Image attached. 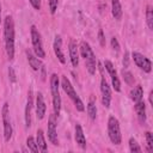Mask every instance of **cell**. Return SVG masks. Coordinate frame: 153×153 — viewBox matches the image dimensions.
Masks as SVG:
<instances>
[{"instance_id":"1","label":"cell","mask_w":153,"mask_h":153,"mask_svg":"<svg viewBox=\"0 0 153 153\" xmlns=\"http://www.w3.org/2000/svg\"><path fill=\"white\" fill-rule=\"evenodd\" d=\"M4 39L5 49L10 60L14 57V23L11 16H6L4 19Z\"/></svg>"},{"instance_id":"2","label":"cell","mask_w":153,"mask_h":153,"mask_svg":"<svg viewBox=\"0 0 153 153\" xmlns=\"http://www.w3.org/2000/svg\"><path fill=\"white\" fill-rule=\"evenodd\" d=\"M80 54L81 56L84 57L85 60V65H86V69L88 71V73L91 75H93L96 73V69H97V59H96V55L92 51V48L90 47V44L85 41H82L80 43Z\"/></svg>"},{"instance_id":"3","label":"cell","mask_w":153,"mask_h":153,"mask_svg":"<svg viewBox=\"0 0 153 153\" xmlns=\"http://www.w3.org/2000/svg\"><path fill=\"white\" fill-rule=\"evenodd\" d=\"M60 80L57 74L53 73L50 76V91H51V98H53V109L54 115L57 117L61 111V97H60Z\"/></svg>"},{"instance_id":"4","label":"cell","mask_w":153,"mask_h":153,"mask_svg":"<svg viewBox=\"0 0 153 153\" xmlns=\"http://www.w3.org/2000/svg\"><path fill=\"white\" fill-rule=\"evenodd\" d=\"M61 87H62V88H63V91L67 93V96L73 100L75 109H76L78 111H80V112H81V111H84V110H85L84 103H82V100L80 99V97L76 94V92H75L74 87L72 86V84H71L69 79H68L66 75H62V78H61Z\"/></svg>"},{"instance_id":"5","label":"cell","mask_w":153,"mask_h":153,"mask_svg":"<svg viewBox=\"0 0 153 153\" xmlns=\"http://www.w3.org/2000/svg\"><path fill=\"white\" fill-rule=\"evenodd\" d=\"M108 135L114 145H120L122 141L120 122L115 116H110L108 120Z\"/></svg>"},{"instance_id":"6","label":"cell","mask_w":153,"mask_h":153,"mask_svg":"<svg viewBox=\"0 0 153 153\" xmlns=\"http://www.w3.org/2000/svg\"><path fill=\"white\" fill-rule=\"evenodd\" d=\"M30 35H31V43H32L33 51H35L36 56L39 57V59H44V57H45V51H44V49H43V44H42V39H41V35H39L38 30L36 29L35 25L31 26Z\"/></svg>"},{"instance_id":"7","label":"cell","mask_w":153,"mask_h":153,"mask_svg":"<svg viewBox=\"0 0 153 153\" xmlns=\"http://www.w3.org/2000/svg\"><path fill=\"white\" fill-rule=\"evenodd\" d=\"M1 115H2V124H4V137H5V141H10V139L12 137L13 129H12V124H11V121H10L8 103H4Z\"/></svg>"},{"instance_id":"8","label":"cell","mask_w":153,"mask_h":153,"mask_svg":"<svg viewBox=\"0 0 153 153\" xmlns=\"http://www.w3.org/2000/svg\"><path fill=\"white\" fill-rule=\"evenodd\" d=\"M131 57H133V60H134V63H135L140 69H142V71L146 72V73H151V71H152V62H151V60H149L148 57L143 56L142 54H140V53H137V51H134V53L131 54Z\"/></svg>"},{"instance_id":"9","label":"cell","mask_w":153,"mask_h":153,"mask_svg":"<svg viewBox=\"0 0 153 153\" xmlns=\"http://www.w3.org/2000/svg\"><path fill=\"white\" fill-rule=\"evenodd\" d=\"M104 68L108 71V73H109V75H110V79H111L114 90H115L116 92H120V91H121V81H120V79H118V76H117V72H116V69H115L112 62L109 61V60H105V61H104Z\"/></svg>"},{"instance_id":"10","label":"cell","mask_w":153,"mask_h":153,"mask_svg":"<svg viewBox=\"0 0 153 153\" xmlns=\"http://www.w3.org/2000/svg\"><path fill=\"white\" fill-rule=\"evenodd\" d=\"M100 92H102V104L105 108H109L111 102V88L103 75L100 79Z\"/></svg>"},{"instance_id":"11","label":"cell","mask_w":153,"mask_h":153,"mask_svg":"<svg viewBox=\"0 0 153 153\" xmlns=\"http://www.w3.org/2000/svg\"><path fill=\"white\" fill-rule=\"evenodd\" d=\"M55 115H50L49 121H48V139L49 141L54 145H59V139H57V131H56V121H55Z\"/></svg>"},{"instance_id":"12","label":"cell","mask_w":153,"mask_h":153,"mask_svg":"<svg viewBox=\"0 0 153 153\" xmlns=\"http://www.w3.org/2000/svg\"><path fill=\"white\" fill-rule=\"evenodd\" d=\"M45 111H47V106H45L43 94L41 92H38L36 94V116H37V118L42 120L45 115Z\"/></svg>"},{"instance_id":"13","label":"cell","mask_w":153,"mask_h":153,"mask_svg":"<svg viewBox=\"0 0 153 153\" xmlns=\"http://www.w3.org/2000/svg\"><path fill=\"white\" fill-rule=\"evenodd\" d=\"M68 51H69V59H71L72 66L76 67L79 65V48L74 39H71L69 45H68Z\"/></svg>"},{"instance_id":"14","label":"cell","mask_w":153,"mask_h":153,"mask_svg":"<svg viewBox=\"0 0 153 153\" xmlns=\"http://www.w3.org/2000/svg\"><path fill=\"white\" fill-rule=\"evenodd\" d=\"M53 48H54V53H55L56 57L59 59V61L61 63H66V57H65V54L62 51V39H61V37L59 35L55 36Z\"/></svg>"},{"instance_id":"15","label":"cell","mask_w":153,"mask_h":153,"mask_svg":"<svg viewBox=\"0 0 153 153\" xmlns=\"http://www.w3.org/2000/svg\"><path fill=\"white\" fill-rule=\"evenodd\" d=\"M32 91H29L27 93V102H26V106H25V126L29 128L31 126V109H32Z\"/></svg>"},{"instance_id":"16","label":"cell","mask_w":153,"mask_h":153,"mask_svg":"<svg viewBox=\"0 0 153 153\" xmlns=\"http://www.w3.org/2000/svg\"><path fill=\"white\" fill-rule=\"evenodd\" d=\"M74 139H75V142L79 145L80 148H82V149L86 148V137H85V135H84V131H82V128H81L80 124H76V126H75Z\"/></svg>"},{"instance_id":"17","label":"cell","mask_w":153,"mask_h":153,"mask_svg":"<svg viewBox=\"0 0 153 153\" xmlns=\"http://www.w3.org/2000/svg\"><path fill=\"white\" fill-rule=\"evenodd\" d=\"M26 57H27V61H29V65L30 67L33 69V71H39L42 68V62L41 60L35 56L32 53H30L29 50H26Z\"/></svg>"},{"instance_id":"18","label":"cell","mask_w":153,"mask_h":153,"mask_svg":"<svg viewBox=\"0 0 153 153\" xmlns=\"http://www.w3.org/2000/svg\"><path fill=\"white\" fill-rule=\"evenodd\" d=\"M135 111H136L139 121L141 123H143L146 121V105H145V102H142V100L136 102L135 103Z\"/></svg>"},{"instance_id":"19","label":"cell","mask_w":153,"mask_h":153,"mask_svg":"<svg viewBox=\"0 0 153 153\" xmlns=\"http://www.w3.org/2000/svg\"><path fill=\"white\" fill-rule=\"evenodd\" d=\"M111 13H112V17L117 20L121 19L122 17V6H121V2L120 0H111Z\"/></svg>"},{"instance_id":"20","label":"cell","mask_w":153,"mask_h":153,"mask_svg":"<svg viewBox=\"0 0 153 153\" xmlns=\"http://www.w3.org/2000/svg\"><path fill=\"white\" fill-rule=\"evenodd\" d=\"M142 96H143V88H142L141 85L135 86V87L130 91V99H131L134 103L142 100Z\"/></svg>"},{"instance_id":"21","label":"cell","mask_w":153,"mask_h":153,"mask_svg":"<svg viewBox=\"0 0 153 153\" xmlns=\"http://www.w3.org/2000/svg\"><path fill=\"white\" fill-rule=\"evenodd\" d=\"M36 142H37V146H38V149L41 152H47V142H45V139H44V134H43V130L42 129H38L37 130V136H36Z\"/></svg>"},{"instance_id":"22","label":"cell","mask_w":153,"mask_h":153,"mask_svg":"<svg viewBox=\"0 0 153 153\" xmlns=\"http://www.w3.org/2000/svg\"><path fill=\"white\" fill-rule=\"evenodd\" d=\"M86 110H87L88 117H90L91 120H96V117H97V106H96V103L93 102V99H91V100L88 102Z\"/></svg>"},{"instance_id":"23","label":"cell","mask_w":153,"mask_h":153,"mask_svg":"<svg viewBox=\"0 0 153 153\" xmlns=\"http://www.w3.org/2000/svg\"><path fill=\"white\" fill-rule=\"evenodd\" d=\"M146 23L149 30H153V10L151 6H147L146 8Z\"/></svg>"},{"instance_id":"24","label":"cell","mask_w":153,"mask_h":153,"mask_svg":"<svg viewBox=\"0 0 153 153\" xmlns=\"http://www.w3.org/2000/svg\"><path fill=\"white\" fill-rule=\"evenodd\" d=\"M26 146H27L29 151H31V152H33V153H36V152L39 151V149H38V146H37V142H36V140H35L32 136H29V137L26 139Z\"/></svg>"},{"instance_id":"25","label":"cell","mask_w":153,"mask_h":153,"mask_svg":"<svg viewBox=\"0 0 153 153\" xmlns=\"http://www.w3.org/2000/svg\"><path fill=\"white\" fill-rule=\"evenodd\" d=\"M129 151H130L131 153H140V152L142 151L141 147L139 146L137 141H136L134 137H130V139H129Z\"/></svg>"},{"instance_id":"26","label":"cell","mask_w":153,"mask_h":153,"mask_svg":"<svg viewBox=\"0 0 153 153\" xmlns=\"http://www.w3.org/2000/svg\"><path fill=\"white\" fill-rule=\"evenodd\" d=\"M146 147L149 153L153 152V134L151 131L146 133Z\"/></svg>"},{"instance_id":"27","label":"cell","mask_w":153,"mask_h":153,"mask_svg":"<svg viewBox=\"0 0 153 153\" xmlns=\"http://www.w3.org/2000/svg\"><path fill=\"white\" fill-rule=\"evenodd\" d=\"M122 76H123L124 81H126L128 85H133V82H134V76H133V74H131L130 72L122 69Z\"/></svg>"},{"instance_id":"28","label":"cell","mask_w":153,"mask_h":153,"mask_svg":"<svg viewBox=\"0 0 153 153\" xmlns=\"http://www.w3.org/2000/svg\"><path fill=\"white\" fill-rule=\"evenodd\" d=\"M48 2H49V10H50V13L51 14H54L55 12H56V10H57V0H48Z\"/></svg>"},{"instance_id":"29","label":"cell","mask_w":153,"mask_h":153,"mask_svg":"<svg viewBox=\"0 0 153 153\" xmlns=\"http://www.w3.org/2000/svg\"><path fill=\"white\" fill-rule=\"evenodd\" d=\"M98 41H99L100 47H105V36H104V32L102 29L98 30Z\"/></svg>"},{"instance_id":"30","label":"cell","mask_w":153,"mask_h":153,"mask_svg":"<svg viewBox=\"0 0 153 153\" xmlns=\"http://www.w3.org/2000/svg\"><path fill=\"white\" fill-rule=\"evenodd\" d=\"M8 78H10V81L11 82H16L17 81V75H16V72H14L13 67H10L8 68Z\"/></svg>"},{"instance_id":"31","label":"cell","mask_w":153,"mask_h":153,"mask_svg":"<svg viewBox=\"0 0 153 153\" xmlns=\"http://www.w3.org/2000/svg\"><path fill=\"white\" fill-rule=\"evenodd\" d=\"M110 43H111V47H112V49H114V50L120 51V43H118V41H117V38H116V37H112V38H111V41H110Z\"/></svg>"},{"instance_id":"32","label":"cell","mask_w":153,"mask_h":153,"mask_svg":"<svg viewBox=\"0 0 153 153\" xmlns=\"http://www.w3.org/2000/svg\"><path fill=\"white\" fill-rule=\"evenodd\" d=\"M30 1V4H31V6L35 8V10H41V0H29Z\"/></svg>"},{"instance_id":"33","label":"cell","mask_w":153,"mask_h":153,"mask_svg":"<svg viewBox=\"0 0 153 153\" xmlns=\"http://www.w3.org/2000/svg\"><path fill=\"white\" fill-rule=\"evenodd\" d=\"M129 53L128 51H126L124 53V56H123V67L124 68H127L128 66H129Z\"/></svg>"},{"instance_id":"34","label":"cell","mask_w":153,"mask_h":153,"mask_svg":"<svg viewBox=\"0 0 153 153\" xmlns=\"http://www.w3.org/2000/svg\"><path fill=\"white\" fill-rule=\"evenodd\" d=\"M152 96H153V91H151V93H149V103H151V104H153V99H152Z\"/></svg>"},{"instance_id":"35","label":"cell","mask_w":153,"mask_h":153,"mask_svg":"<svg viewBox=\"0 0 153 153\" xmlns=\"http://www.w3.org/2000/svg\"><path fill=\"white\" fill-rule=\"evenodd\" d=\"M0 23H1V4H0Z\"/></svg>"}]
</instances>
